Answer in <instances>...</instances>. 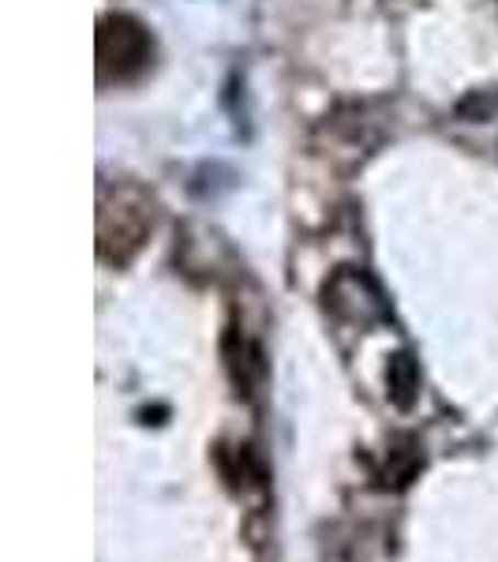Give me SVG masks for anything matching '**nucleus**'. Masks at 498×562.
I'll list each match as a JSON object with an SVG mask.
<instances>
[{"label": "nucleus", "instance_id": "nucleus-1", "mask_svg": "<svg viewBox=\"0 0 498 562\" xmlns=\"http://www.w3.org/2000/svg\"><path fill=\"white\" fill-rule=\"evenodd\" d=\"M150 60V38L139 23L124 20V15H113V20L102 23L98 31V68H102V79L116 76H132Z\"/></svg>", "mask_w": 498, "mask_h": 562}, {"label": "nucleus", "instance_id": "nucleus-2", "mask_svg": "<svg viewBox=\"0 0 498 562\" xmlns=\"http://www.w3.org/2000/svg\"><path fill=\"white\" fill-rule=\"evenodd\" d=\"M147 203H139L135 192H116V206L109 203V195H102V214H98V237H102V251L113 256V244H128V251H135L147 237Z\"/></svg>", "mask_w": 498, "mask_h": 562}, {"label": "nucleus", "instance_id": "nucleus-3", "mask_svg": "<svg viewBox=\"0 0 498 562\" xmlns=\"http://www.w3.org/2000/svg\"><path fill=\"white\" fill-rule=\"evenodd\" d=\"M391 397L397 409H409V405L416 402V390H420V371H416V360L409 357V352H401V357L391 360Z\"/></svg>", "mask_w": 498, "mask_h": 562}]
</instances>
